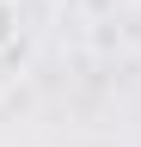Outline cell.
Masks as SVG:
<instances>
[{"label":"cell","instance_id":"obj_1","mask_svg":"<svg viewBox=\"0 0 141 147\" xmlns=\"http://www.w3.org/2000/svg\"><path fill=\"white\" fill-rule=\"evenodd\" d=\"M19 25H25V6L19 0H0V55L19 43Z\"/></svg>","mask_w":141,"mask_h":147}]
</instances>
